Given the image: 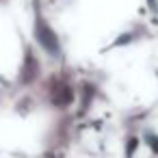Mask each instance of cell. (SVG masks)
Here are the masks:
<instances>
[{
	"label": "cell",
	"instance_id": "1",
	"mask_svg": "<svg viewBox=\"0 0 158 158\" xmlns=\"http://www.w3.org/2000/svg\"><path fill=\"white\" fill-rule=\"evenodd\" d=\"M145 139L149 141L147 145H149V147L154 149V154H158V136H156L154 132H147V134H145Z\"/></svg>",
	"mask_w": 158,
	"mask_h": 158
}]
</instances>
